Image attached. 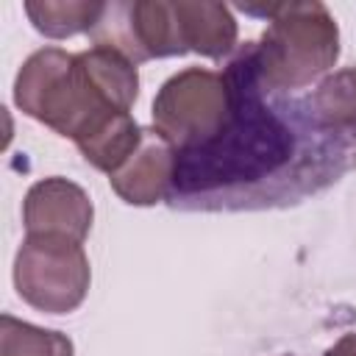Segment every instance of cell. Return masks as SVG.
Returning <instances> with one entry per match:
<instances>
[{"instance_id": "obj_1", "label": "cell", "mask_w": 356, "mask_h": 356, "mask_svg": "<svg viewBox=\"0 0 356 356\" xmlns=\"http://www.w3.org/2000/svg\"><path fill=\"white\" fill-rule=\"evenodd\" d=\"M14 103L22 114L75 145L92 136L114 114H122L92 75L83 56L61 47H42L22 61L14 81Z\"/></svg>"}, {"instance_id": "obj_2", "label": "cell", "mask_w": 356, "mask_h": 356, "mask_svg": "<svg viewBox=\"0 0 356 356\" xmlns=\"http://www.w3.org/2000/svg\"><path fill=\"white\" fill-rule=\"evenodd\" d=\"M242 8L270 22L256 47V70L267 89H300L337 64L339 28L320 0Z\"/></svg>"}, {"instance_id": "obj_3", "label": "cell", "mask_w": 356, "mask_h": 356, "mask_svg": "<svg viewBox=\"0 0 356 356\" xmlns=\"http://www.w3.org/2000/svg\"><path fill=\"white\" fill-rule=\"evenodd\" d=\"M231 86L220 72L189 67L167 78L153 100V131L175 150L197 147L222 134L231 120Z\"/></svg>"}, {"instance_id": "obj_4", "label": "cell", "mask_w": 356, "mask_h": 356, "mask_svg": "<svg viewBox=\"0 0 356 356\" xmlns=\"http://www.w3.org/2000/svg\"><path fill=\"white\" fill-rule=\"evenodd\" d=\"M92 284L89 259L81 242L64 236H28L14 259L19 298L47 314L75 312Z\"/></svg>"}, {"instance_id": "obj_5", "label": "cell", "mask_w": 356, "mask_h": 356, "mask_svg": "<svg viewBox=\"0 0 356 356\" xmlns=\"http://www.w3.org/2000/svg\"><path fill=\"white\" fill-rule=\"evenodd\" d=\"M92 39L100 47H111L128 56L134 64L186 53L175 0L106 3V11L92 31Z\"/></svg>"}, {"instance_id": "obj_6", "label": "cell", "mask_w": 356, "mask_h": 356, "mask_svg": "<svg viewBox=\"0 0 356 356\" xmlns=\"http://www.w3.org/2000/svg\"><path fill=\"white\" fill-rule=\"evenodd\" d=\"M92 200L70 178L50 175L25 192L22 222L28 236H64L83 242L92 228Z\"/></svg>"}, {"instance_id": "obj_7", "label": "cell", "mask_w": 356, "mask_h": 356, "mask_svg": "<svg viewBox=\"0 0 356 356\" xmlns=\"http://www.w3.org/2000/svg\"><path fill=\"white\" fill-rule=\"evenodd\" d=\"M175 178V150L153 131L145 134L139 150L108 175L111 189L131 206L159 203Z\"/></svg>"}, {"instance_id": "obj_8", "label": "cell", "mask_w": 356, "mask_h": 356, "mask_svg": "<svg viewBox=\"0 0 356 356\" xmlns=\"http://www.w3.org/2000/svg\"><path fill=\"white\" fill-rule=\"evenodd\" d=\"M186 53L220 58L236 44V19L228 6L206 0H175Z\"/></svg>"}, {"instance_id": "obj_9", "label": "cell", "mask_w": 356, "mask_h": 356, "mask_svg": "<svg viewBox=\"0 0 356 356\" xmlns=\"http://www.w3.org/2000/svg\"><path fill=\"white\" fill-rule=\"evenodd\" d=\"M142 139H145V131L139 128V122L131 117V111H122V114H114L108 122H103L92 136L78 142V150L92 167L111 175L139 150Z\"/></svg>"}, {"instance_id": "obj_10", "label": "cell", "mask_w": 356, "mask_h": 356, "mask_svg": "<svg viewBox=\"0 0 356 356\" xmlns=\"http://www.w3.org/2000/svg\"><path fill=\"white\" fill-rule=\"evenodd\" d=\"M106 11L97 0H28L25 14L33 28L50 39H67L83 31H95Z\"/></svg>"}, {"instance_id": "obj_11", "label": "cell", "mask_w": 356, "mask_h": 356, "mask_svg": "<svg viewBox=\"0 0 356 356\" xmlns=\"http://www.w3.org/2000/svg\"><path fill=\"white\" fill-rule=\"evenodd\" d=\"M0 356H75L67 334L31 325L11 314L0 317Z\"/></svg>"}, {"instance_id": "obj_12", "label": "cell", "mask_w": 356, "mask_h": 356, "mask_svg": "<svg viewBox=\"0 0 356 356\" xmlns=\"http://www.w3.org/2000/svg\"><path fill=\"white\" fill-rule=\"evenodd\" d=\"M314 111L328 128L356 125V67H345L320 81L314 92Z\"/></svg>"}, {"instance_id": "obj_13", "label": "cell", "mask_w": 356, "mask_h": 356, "mask_svg": "<svg viewBox=\"0 0 356 356\" xmlns=\"http://www.w3.org/2000/svg\"><path fill=\"white\" fill-rule=\"evenodd\" d=\"M325 356H356V334H345L334 348L325 350Z\"/></svg>"}]
</instances>
